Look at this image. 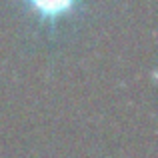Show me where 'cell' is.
<instances>
[{
	"label": "cell",
	"instance_id": "cell-1",
	"mask_svg": "<svg viewBox=\"0 0 158 158\" xmlns=\"http://www.w3.org/2000/svg\"><path fill=\"white\" fill-rule=\"evenodd\" d=\"M44 16H58L60 12H66L74 4V0H30Z\"/></svg>",
	"mask_w": 158,
	"mask_h": 158
}]
</instances>
